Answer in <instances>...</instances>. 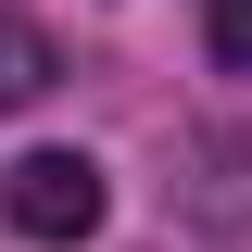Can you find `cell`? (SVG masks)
<instances>
[{"label": "cell", "mask_w": 252, "mask_h": 252, "mask_svg": "<svg viewBox=\"0 0 252 252\" xmlns=\"http://www.w3.org/2000/svg\"><path fill=\"white\" fill-rule=\"evenodd\" d=\"M0 215L26 227V240H51V252H76L101 215H114V189H101V164L89 152H26L13 177H0Z\"/></svg>", "instance_id": "1"}, {"label": "cell", "mask_w": 252, "mask_h": 252, "mask_svg": "<svg viewBox=\"0 0 252 252\" xmlns=\"http://www.w3.org/2000/svg\"><path fill=\"white\" fill-rule=\"evenodd\" d=\"M202 38H215V63L252 76V0H202Z\"/></svg>", "instance_id": "3"}, {"label": "cell", "mask_w": 252, "mask_h": 252, "mask_svg": "<svg viewBox=\"0 0 252 252\" xmlns=\"http://www.w3.org/2000/svg\"><path fill=\"white\" fill-rule=\"evenodd\" d=\"M51 76H63V51L26 26V13H0V114H26V101H51Z\"/></svg>", "instance_id": "2"}]
</instances>
